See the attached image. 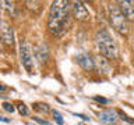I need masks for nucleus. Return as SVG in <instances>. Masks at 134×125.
<instances>
[{"label":"nucleus","mask_w":134,"mask_h":125,"mask_svg":"<svg viewBox=\"0 0 134 125\" xmlns=\"http://www.w3.org/2000/svg\"><path fill=\"white\" fill-rule=\"evenodd\" d=\"M70 21V3L64 0L53 2L49 10L48 28L53 35H62Z\"/></svg>","instance_id":"1"},{"label":"nucleus","mask_w":134,"mask_h":125,"mask_svg":"<svg viewBox=\"0 0 134 125\" xmlns=\"http://www.w3.org/2000/svg\"><path fill=\"white\" fill-rule=\"evenodd\" d=\"M95 45L96 49L103 57L109 58V60H115L119 57V50H117V45L115 39L110 36L106 29H100L95 35Z\"/></svg>","instance_id":"2"},{"label":"nucleus","mask_w":134,"mask_h":125,"mask_svg":"<svg viewBox=\"0 0 134 125\" xmlns=\"http://www.w3.org/2000/svg\"><path fill=\"white\" fill-rule=\"evenodd\" d=\"M109 20H110L112 27L119 33H121V35H127L129 33V31H130L129 20L121 14L120 8L116 4H110L109 6Z\"/></svg>","instance_id":"3"},{"label":"nucleus","mask_w":134,"mask_h":125,"mask_svg":"<svg viewBox=\"0 0 134 125\" xmlns=\"http://www.w3.org/2000/svg\"><path fill=\"white\" fill-rule=\"evenodd\" d=\"M20 58L23 65L28 72H32L34 70V57H32V50L28 42H21L20 43Z\"/></svg>","instance_id":"4"},{"label":"nucleus","mask_w":134,"mask_h":125,"mask_svg":"<svg viewBox=\"0 0 134 125\" xmlns=\"http://www.w3.org/2000/svg\"><path fill=\"white\" fill-rule=\"evenodd\" d=\"M0 36H2V40H4L6 45H8V46L14 45V32H13V28L3 18H0Z\"/></svg>","instance_id":"5"},{"label":"nucleus","mask_w":134,"mask_h":125,"mask_svg":"<svg viewBox=\"0 0 134 125\" xmlns=\"http://www.w3.org/2000/svg\"><path fill=\"white\" fill-rule=\"evenodd\" d=\"M77 63L85 71H94L95 70V58L92 56H90L88 53L78 54V56H77Z\"/></svg>","instance_id":"6"},{"label":"nucleus","mask_w":134,"mask_h":125,"mask_svg":"<svg viewBox=\"0 0 134 125\" xmlns=\"http://www.w3.org/2000/svg\"><path fill=\"white\" fill-rule=\"evenodd\" d=\"M99 120L105 124H109V125L116 124L117 120H119V114L113 108H106V110H102L99 113Z\"/></svg>","instance_id":"7"},{"label":"nucleus","mask_w":134,"mask_h":125,"mask_svg":"<svg viewBox=\"0 0 134 125\" xmlns=\"http://www.w3.org/2000/svg\"><path fill=\"white\" fill-rule=\"evenodd\" d=\"M71 8H73V12H74V17L80 21H84V20H88L90 18V12H88L87 7L84 6V3L81 2H74L73 6H71Z\"/></svg>","instance_id":"8"},{"label":"nucleus","mask_w":134,"mask_h":125,"mask_svg":"<svg viewBox=\"0 0 134 125\" xmlns=\"http://www.w3.org/2000/svg\"><path fill=\"white\" fill-rule=\"evenodd\" d=\"M35 57H36V60L39 61L41 64L46 63V60L49 58V47H48V45H45V43L38 45L35 47Z\"/></svg>","instance_id":"9"},{"label":"nucleus","mask_w":134,"mask_h":125,"mask_svg":"<svg viewBox=\"0 0 134 125\" xmlns=\"http://www.w3.org/2000/svg\"><path fill=\"white\" fill-rule=\"evenodd\" d=\"M120 6V11L121 14H123L127 20L130 18H134V2H127V0H124V2H120L119 3Z\"/></svg>","instance_id":"10"},{"label":"nucleus","mask_w":134,"mask_h":125,"mask_svg":"<svg viewBox=\"0 0 134 125\" xmlns=\"http://www.w3.org/2000/svg\"><path fill=\"white\" fill-rule=\"evenodd\" d=\"M34 108H35L36 111H42V113H48L49 111V106H48V104H43V103L34 104Z\"/></svg>","instance_id":"11"},{"label":"nucleus","mask_w":134,"mask_h":125,"mask_svg":"<svg viewBox=\"0 0 134 125\" xmlns=\"http://www.w3.org/2000/svg\"><path fill=\"white\" fill-rule=\"evenodd\" d=\"M17 110H18V113L21 115H28L29 114V110H28V107L25 106L24 103H20L18 106H17Z\"/></svg>","instance_id":"12"},{"label":"nucleus","mask_w":134,"mask_h":125,"mask_svg":"<svg viewBox=\"0 0 134 125\" xmlns=\"http://www.w3.org/2000/svg\"><path fill=\"white\" fill-rule=\"evenodd\" d=\"M0 4H3V7L6 8L8 12H13V11H14V3H11V2H2Z\"/></svg>","instance_id":"13"},{"label":"nucleus","mask_w":134,"mask_h":125,"mask_svg":"<svg viewBox=\"0 0 134 125\" xmlns=\"http://www.w3.org/2000/svg\"><path fill=\"white\" fill-rule=\"evenodd\" d=\"M53 115H54V120H56V122L59 124V125H63L64 124V121H63V118H62V114L59 111H53Z\"/></svg>","instance_id":"14"},{"label":"nucleus","mask_w":134,"mask_h":125,"mask_svg":"<svg viewBox=\"0 0 134 125\" xmlns=\"http://www.w3.org/2000/svg\"><path fill=\"white\" fill-rule=\"evenodd\" d=\"M3 108H4V110H6L7 113H14V110H15V108H14V106H13V104L11 103H3Z\"/></svg>","instance_id":"15"},{"label":"nucleus","mask_w":134,"mask_h":125,"mask_svg":"<svg viewBox=\"0 0 134 125\" xmlns=\"http://www.w3.org/2000/svg\"><path fill=\"white\" fill-rule=\"evenodd\" d=\"M94 100H95V102H98V103H102V104L109 103V100H108V99H105V97H99V96H95Z\"/></svg>","instance_id":"16"},{"label":"nucleus","mask_w":134,"mask_h":125,"mask_svg":"<svg viewBox=\"0 0 134 125\" xmlns=\"http://www.w3.org/2000/svg\"><path fill=\"white\" fill-rule=\"evenodd\" d=\"M34 121H36V122H39L41 125H50L46 120H42V118H39V117H34Z\"/></svg>","instance_id":"17"},{"label":"nucleus","mask_w":134,"mask_h":125,"mask_svg":"<svg viewBox=\"0 0 134 125\" xmlns=\"http://www.w3.org/2000/svg\"><path fill=\"white\" fill-rule=\"evenodd\" d=\"M120 118L121 120H124V121H127V122H130V124H133L134 122V120H130L127 115H124V114H120Z\"/></svg>","instance_id":"18"},{"label":"nucleus","mask_w":134,"mask_h":125,"mask_svg":"<svg viewBox=\"0 0 134 125\" xmlns=\"http://www.w3.org/2000/svg\"><path fill=\"white\" fill-rule=\"evenodd\" d=\"M75 117H78V118H81V120H85V121H90V117H87V115H84V114H74Z\"/></svg>","instance_id":"19"},{"label":"nucleus","mask_w":134,"mask_h":125,"mask_svg":"<svg viewBox=\"0 0 134 125\" xmlns=\"http://www.w3.org/2000/svg\"><path fill=\"white\" fill-rule=\"evenodd\" d=\"M0 121H3V122H7V124L10 122V120H8V118H4L3 115H0Z\"/></svg>","instance_id":"20"},{"label":"nucleus","mask_w":134,"mask_h":125,"mask_svg":"<svg viewBox=\"0 0 134 125\" xmlns=\"http://www.w3.org/2000/svg\"><path fill=\"white\" fill-rule=\"evenodd\" d=\"M4 89H6V86H4V85H0V92L4 90Z\"/></svg>","instance_id":"21"},{"label":"nucleus","mask_w":134,"mask_h":125,"mask_svg":"<svg viewBox=\"0 0 134 125\" xmlns=\"http://www.w3.org/2000/svg\"><path fill=\"white\" fill-rule=\"evenodd\" d=\"M0 46H2V36H0Z\"/></svg>","instance_id":"22"}]
</instances>
